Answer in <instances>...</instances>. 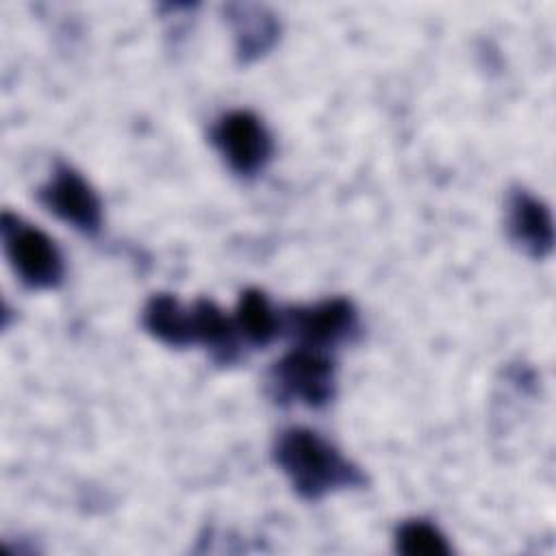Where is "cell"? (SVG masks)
Listing matches in <instances>:
<instances>
[{"instance_id": "obj_4", "label": "cell", "mask_w": 556, "mask_h": 556, "mask_svg": "<svg viewBox=\"0 0 556 556\" xmlns=\"http://www.w3.org/2000/svg\"><path fill=\"white\" fill-rule=\"evenodd\" d=\"M211 143L239 178L258 176L274 156V139L258 115L235 109L215 119Z\"/></svg>"}, {"instance_id": "obj_1", "label": "cell", "mask_w": 556, "mask_h": 556, "mask_svg": "<svg viewBox=\"0 0 556 556\" xmlns=\"http://www.w3.org/2000/svg\"><path fill=\"white\" fill-rule=\"evenodd\" d=\"M271 454L293 491L308 502L324 500L337 491L358 489L367 482L361 467L334 443L304 426L280 430Z\"/></svg>"}, {"instance_id": "obj_11", "label": "cell", "mask_w": 556, "mask_h": 556, "mask_svg": "<svg viewBox=\"0 0 556 556\" xmlns=\"http://www.w3.org/2000/svg\"><path fill=\"white\" fill-rule=\"evenodd\" d=\"M232 319L239 337L252 348H265L280 334V315L261 289L241 291Z\"/></svg>"}, {"instance_id": "obj_5", "label": "cell", "mask_w": 556, "mask_h": 556, "mask_svg": "<svg viewBox=\"0 0 556 556\" xmlns=\"http://www.w3.org/2000/svg\"><path fill=\"white\" fill-rule=\"evenodd\" d=\"M287 332L295 345L330 350L358 332V311L348 298H326L315 304L293 306L280 315V332Z\"/></svg>"}, {"instance_id": "obj_2", "label": "cell", "mask_w": 556, "mask_h": 556, "mask_svg": "<svg viewBox=\"0 0 556 556\" xmlns=\"http://www.w3.org/2000/svg\"><path fill=\"white\" fill-rule=\"evenodd\" d=\"M267 389L278 404L326 408L337 395V365L326 350L295 345L269 367Z\"/></svg>"}, {"instance_id": "obj_12", "label": "cell", "mask_w": 556, "mask_h": 556, "mask_svg": "<svg viewBox=\"0 0 556 556\" xmlns=\"http://www.w3.org/2000/svg\"><path fill=\"white\" fill-rule=\"evenodd\" d=\"M395 549L406 556H447V536L428 519H406L395 530Z\"/></svg>"}, {"instance_id": "obj_6", "label": "cell", "mask_w": 556, "mask_h": 556, "mask_svg": "<svg viewBox=\"0 0 556 556\" xmlns=\"http://www.w3.org/2000/svg\"><path fill=\"white\" fill-rule=\"evenodd\" d=\"M39 204L83 235L102 228V202L91 182L72 165L56 161L50 178L37 189Z\"/></svg>"}, {"instance_id": "obj_3", "label": "cell", "mask_w": 556, "mask_h": 556, "mask_svg": "<svg viewBox=\"0 0 556 556\" xmlns=\"http://www.w3.org/2000/svg\"><path fill=\"white\" fill-rule=\"evenodd\" d=\"M2 248L20 282L35 291L56 289L65 276L59 245L43 230L4 211L0 222Z\"/></svg>"}, {"instance_id": "obj_7", "label": "cell", "mask_w": 556, "mask_h": 556, "mask_svg": "<svg viewBox=\"0 0 556 556\" xmlns=\"http://www.w3.org/2000/svg\"><path fill=\"white\" fill-rule=\"evenodd\" d=\"M506 235L526 256L541 261L554 250V219L549 206L523 187H513L506 198Z\"/></svg>"}, {"instance_id": "obj_10", "label": "cell", "mask_w": 556, "mask_h": 556, "mask_svg": "<svg viewBox=\"0 0 556 556\" xmlns=\"http://www.w3.org/2000/svg\"><path fill=\"white\" fill-rule=\"evenodd\" d=\"M141 324L148 334L169 348L193 345L191 306H185L172 293H154L141 311Z\"/></svg>"}, {"instance_id": "obj_9", "label": "cell", "mask_w": 556, "mask_h": 556, "mask_svg": "<svg viewBox=\"0 0 556 556\" xmlns=\"http://www.w3.org/2000/svg\"><path fill=\"white\" fill-rule=\"evenodd\" d=\"M193 345H202L219 365H232L241 356V337L232 317L213 300L200 298L191 304Z\"/></svg>"}, {"instance_id": "obj_8", "label": "cell", "mask_w": 556, "mask_h": 556, "mask_svg": "<svg viewBox=\"0 0 556 556\" xmlns=\"http://www.w3.org/2000/svg\"><path fill=\"white\" fill-rule=\"evenodd\" d=\"M224 15L232 30L235 56L243 65L263 59L280 39V20L263 4L230 2Z\"/></svg>"}]
</instances>
